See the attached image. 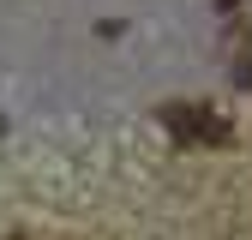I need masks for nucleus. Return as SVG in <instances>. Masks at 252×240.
<instances>
[{
    "mask_svg": "<svg viewBox=\"0 0 252 240\" xmlns=\"http://www.w3.org/2000/svg\"><path fill=\"white\" fill-rule=\"evenodd\" d=\"M162 126H168L180 144H222V138H228V126H222L210 108H198V102H174V108H162Z\"/></svg>",
    "mask_w": 252,
    "mask_h": 240,
    "instance_id": "1",
    "label": "nucleus"
}]
</instances>
